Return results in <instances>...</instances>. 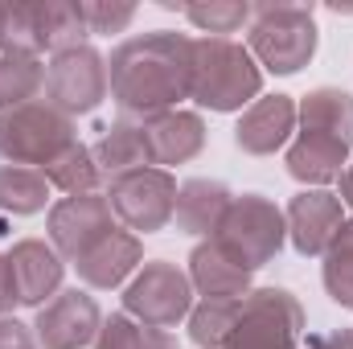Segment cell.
Instances as JSON below:
<instances>
[{
  "label": "cell",
  "mask_w": 353,
  "mask_h": 349,
  "mask_svg": "<svg viewBox=\"0 0 353 349\" xmlns=\"http://www.w3.org/2000/svg\"><path fill=\"white\" fill-rule=\"evenodd\" d=\"M321 279H325V292H329L333 304L353 308V218H345V226L337 230L333 247L325 251Z\"/></svg>",
  "instance_id": "484cf974"
},
{
  "label": "cell",
  "mask_w": 353,
  "mask_h": 349,
  "mask_svg": "<svg viewBox=\"0 0 353 349\" xmlns=\"http://www.w3.org/2000/svg\"><path fill=\"white\" fill-rule=\"evenodd\" d=\"M296 128L353 144V94L341 87H312L296 103Z\"/></svg>",
  "instance_id": "44dd1931"
},
{
  "label": "cell",
  "mask_w": 353,
  "mask_h": 349,
  "mask_svg": "<svg viewBox=\"0 0 353 349\" xmlns=\"http://www.w3.org/2000/svg\"><path fill=\"white\" fill-rule=\"evenodd\" d=\"M140 263H144L140 235H132V230L119 226L103 243H94L87 255L74 263V271H79V279H83L87 292H111V288H128V279L140 271Z\"/></svg>",
  "instance_id": "e0dca14e"
},
{
  "label": "cell",
  "mask_w": 353,
  "mask_h": 349,
  "mask_svg": "<svg viewBox=\"0 0 353 349\" xmlns=\"http://www.w3.org/2000/svg\"><path fill=\"white\" fill-rule=\"evenodd\" d=\"M0 349H37L33 325H21L17 317H0Z\"/></svg>",
  "instance_id": "f546056e"
},
{
  "label": "cell",
  "mask_w": 353,
  "mask_h": 349,
  "mask_svg": "<svg viewBox=\"0 0 353 349\" xmlns=\"http://www.w3.org/2000/svg\"><path fill=\"white\" fill-rule=\"evenodd\" d=\"M193 292L201 300H243L255 283V271H247L243 263H234L214 239H201L189 251V267H185Z\"/></svg>",
  "instance_id": "d6986e66"
},
{
  "label": "cell",
  "mask_w": 353,
  "mask_h": 349,
  "mask_svg": "<svg viewBox=\"0 0 353 349\" xmlns=\"http://www.w3.org/2000/svg\"><path fill=\"white\" fill-rule=\"evenodd\" d=\"M337 197H341L345 210H353V157H350V165H345V173H341V181H337Z\"/></svg>",
  "instance_id": "d6a6232c"
},
{
  "label": "cell",
  "mask_w": 353,
  "mask_h": 349,
  "mask_svg": "<svg viewBox=\"0 0 353 349\" xmlns=\"http://www.w3.org/2000/svg\"><path fill=\"white\" fill-rule=\"evenodd\" d=\"M50 243L66 263H79L94 243H103L111 230H119V218L107 201V193H79V197H58L46 214Z\"/></svg>",
  "instance_id": "30bf717a"
},
{
  "label": "cell",
  "mask_w": 353,
  "mask_h": 349,
  "mask_svg": "<svg viewBox=\"0 0 353 349\" xmlns=\"http://www.w3.org/2000/svg\"><path fill=\"white\" fill-rule=\"evenodd\" d=\"M304 308L288 288H251L230 321L222 349H300Z\"/></svg>",
  "instance_id": "8992f818"
},
{
  "label": "cell",
  "mask_w": 353,
  "mask_h": 349,
  "mask_svg": "<svg viewBox=\"0 0 353 349\" xmlns=\"http://www.w3.org/2000/svg\"><path fill=\"white\" fill-rule=\"evenodd\" d=\"M214 243L230 255L234 263H243L247 271H259L275 259L288 243V222L283 210L267 197V193H234L226 218L214 230Z\"/></svg>",
  "instance_id": "5b68a950"
},
{
  "label": "cell",
  "mask_w": 353,
  "mask_h": 349,
  "mask_svg": "<svg viewBox=\"0 0 353 349\" xmlns=\"http://www.w3.org/2000/svg\"><path fill=\"white\" fill-rule=\"evenodd\" d=\"M263 94V70L251 50L234 37H193V79L189 99L205 111L230 115L247 111Z\"/></svg>",
  "instance_id": "7a4b0ae2"
},
{
  "label": "cell",
  "mask_w": 353,
  "mask_h": 349,
  "mask_svg": "<svg viewBox=\"0 0 353 349\" xmlns=\"http://www.w3.org/2000/svg\"><path fill=\"white\" fill-rule=\"evenodd\" d=\"M283 222H288V243L296 247V255L325 259L337 230L345 226V206L333 189H300L288 201Z\"/></svg>",
  "instance_id": "7c38bea8"
},
{
  "label": "cell",
  "mask_w": 353,
  "mask_h": 349,
  "mask_svg": "<svg viewBox=\"0 0 353 349\" xmlns=\"http://www.w3.org/2000/svg\"><path fill=\"white\" fill-rule=\"evenodd\" d=\"M300 349H353V329H329V333H304Z\"/></svg>",
  "instance_id": "4dcf8cb0"
},
{
  "label": "cell",
  "mask_w": 353,
  "mask_h": 349,
  "mask_svg": "<svg viewBox=\"0 0 353 349\" xmlns=\"http://www.w3.org/2000/svg\"><path fill=\"white\" fill-rule=\"evenodd\" d=\"M103 329V308L87 288H62L50 304L37 308L33 337L37 349H87Z\"/></svg>",
  "instance_id": "8fae6325"
},
{
  "label": "cell",
  "mask_w": 353,
  "mask_h": 349,
  "mask_svg": "<svg viewBox=\"0 0 353 349\" xmlns=\"http://www.w3.org/2000/svg\"><path fill=\"white\" fill-rule=\"evenodd\" d=\"M4 12H8V4H0V25H4Z\"/></svg>",
  "instance_id": "836d02e7"
},
{
  "label": "cell",
  "mask_w": 353,
  "mask_h": 349,
  "mask_svg": "<svg viewBox=\"0 0 353 349\" xmlns=\"http://www.w3.org/2000/svg\"><path fill=\"white\" fill-rule=\"evenodd\" d=\"M90 152H94V165H99L103 181H111L119 173H132V169H152L148 165V148H144V128L132 115L111 119Z\"/></svg>",
  "instance_id": "ffe728a7"
},
{
  "label": "cell",
  "mask_w": 353,
  "mask_h": 349,
  "mask_svg": "<svg viewBox=\"0 0 353 349\" xmlns=\"http://www.w3.org/2000/svg\"><path fill=\"white\" fill-rule=\"evenodd\" d=\"M201 37H230L251 25V4L243 0H205V4H185L181 12Z\"/></svg>",
  "instance_id": "4316f807"
},
{
  "label": "cell",
  "mask_w": 353,
  "mask_h": 349,
  "mask_svg": "<svg viewBox=\"0 0 353 349\" xmlns=\"http://www.w3.org/2000/svg\"><path fill=\"white\" fill-rule=\"evenodd\" d=\"M12 308H21V304H17V292H12L8 259H4V251H0V317H12Z\"/></svg>",
  "instance_id": "1f68e13d"
},
{
  "label": "cell",
  "mask_w": 353,
  "mask_h": 349,
  "mask_svg": "<svg viewBox=\"0 0 353 349\" xmlns=\"http://www.w3.org/2000/svg\"><path fill=\"white\" fill-rule=\"evenodd\" d=\"M296 136V99L292 94H259L239 128H234V144L247 157H275L279 148H288Z\"/></svg>",
  "instance_id": "9a60e30c"
},
{
  "label": "cell",
  "mask_w": 353,
  "mask_h": 349,
  "mask_svg": "<svg viewBox=\"0 0 353 349\" xmlns=\"http://www.w3.org/2000/svg\"><path fill=\"white\" fill-rule=\"evenodd\" d=\"M46 99V62L29 54H0V111Z\"/></svg>",
  "instance_id": "603a6c76"
},
{
  "label": "cell",
  "mask_w": 353,
  "mask_h": 349,
  "mask_svg": "<svg viewBox=\"0 0 353 349\" xmlns=\"http://www.w3.org/2000/svg\"><path fill=\"white\" fill-rule=\"evenodd\" d=\"M94 349H181V341H176V333L140 325L128 312H111V317H103Z\"/></svg>",
  "instance_id": "d4e9b609"
},
{
  "label": "cell",
  "mask_w": 353,
  "mask_h": 349,
  "mask_svg": "<svg viewBox=\"0 0 353 349\" xmlns=\"http://www.w3.org/2000/svg\"><path fill=\"white\" fill-rule=\"evenodd\" d=\"M193 304H197V292H193L185 267L169 259H144L123 288V312L132 321L165 329V333H173L181 321H189Z\"/></svg>",
  "instance_id": "52a82bcc"
},
{
  "label": "cell",
  "mask_w": 353,
  "mask_h": 349,
  "mask_svg": "<svg viewBox=\"0 0 353 349\" xmlns=\"http://www.w3.org/2000/svg\"><path fill=\"white\" fill-rule=\"evenodd\" d=\"M239 300H197L189 312V341L197 349H222Z\"/></svg>",
  "instance_id": "83f0119b"
},
{
  "label": "cell",
  "mask_w": 353,
  "mask_h": 349,
  "mask_svg": "<svg viewBox=\"0 0 353 349\" xmlns=\"http://www.w3.org/2000/svg\"><path fill=\"white\" fill-rule=\"evenodd\" d=\"M103 99H111V74L107 58L94 46H74L62 54H50L46 62V103L66 111L70 119L90 115Z\"/></svg>",
  "instance_id": "9c48e42d"
},
{
  "label": "cell",
  "mask_w": 353,
  "mask_h": 349,
  "mask_svg": "<svg viewBox=\"0 0 353 349\" xmlns=\"http://www.w3.org/2000/svg\"><path fill=\"white\" fill-rule=\"evenodd\" d=\"M74 144H79V123L46 99L0 111V165L46 169Z\"/></svg>",
  "instance_id": "277c9868"
},
{
  "label": "cell",
  "mask_w": 353,
  "mask_h": 349,
  "mask_svg": "<svg viewBox=\"0 0 353 349\" xmlns=\"http://www.w3.org/2000/svg\"><path fill=\"white\" fill-rule=\"evenodd\" d=\"M107 74L119 115L148 119L161 111H176L189 99L193 37L176 29H148L123 37L107 58Z\"/></svg>",
  "instance_id": "6da1fadb"
},
{
  "label": "cell",
  "mask_w": 353,
  "mask_h": 349,
  "mask_svg": "<svg viewBox=\"0 0 353 349\" xmlns=\"http://www.w3.org/2000/svg\"><path fill=\"white\" fill-rule=\"evenodd\" d=\"M234 193L226 181H214V177H189L176 185V210H173V226L176 235H189V239H214L218 222L226 218Z\"/></svg>",
  "instance_id": "ac0fdd59"
},
{
  "label": "cell",
  "mask_w": 353,
  "mask_h": 349,
  "mask_svg": "<svg viewBox=\"0 0 353 349\" xmlns=\"http://www.w3.org/2000/svg\"><path fill=\"white\" fill-rule=\"evenodd\" d=\"M353 144L337 140V136H325V132H300L292 136V144L283 148V165H288V177L300 181L304 189H329L337 185L345 165H350Z\"/></svg>",
  "instance_id": "2e32d148"
},
{
  "label": "cell",
  "mask_w": 353,
  "mask_h": 349,
  "mask_svg": "<svg viewBox=\"0 0 353 349\" xmlns=\"http://www.w3.org/2000/svg\"><path fill=\"white\" fill-rule=\"evenodd\" d=\"M41 173L50 177V185L58 189V193H66V197H79V193H99L107 181L99 173V165H94V152H90L87 144L79 140L74 148H66L54 165H46Z\"/></svg>",
  "instance_id": "cb8c5ba5"
},
{
  "label": "cell",
  "mask_w": 353,
  "mask_h": 349,
  "mask_svg": "<svg viewBox=\"0 0 353 349\" xmlns=\"http://www.w3.org/2000/svg\"><path fill=\"white\" fill-rule=\"evenodd\" d=\"M8 259V275H12V292L21 308H41L62 292V275H66V259L54 251V243L46 239H21L4 251Z\"/></svg>",
  "instance_id": "4fadbf2b"
},
{
  "label": "cell",
  "mask_w": 353,
  "mask_h": 349,
  "mask_svg": "<svg viewBox=\"0 0 353 349\" xmlns=\"http://www.w3.org/2000/svg\"><path fill=\"white\" fill-rule=\"evenodd\" d=\"M144 128V148H148V165L152 169H173V165H185L193 157L205 152V119L197 111H161V115H148L140 119Z\"/></svg>",
  "instance_id": "5bb4252c"
},
{
  "label": "cell",
  "mask_w": 353,
  "mask_h": 349,
  "mask_svg": "<svg viewBox=\"0 0 353 349\" xmlns=\"http://www.w3.org/2000/svg\"><path fill=\"white\" fill-rule=\"evenodd\" d=\"M54 197V185L41 169H29V165H0V214H12V218H33L41 214Z\"/></svg>",
  "instance_id": "7402d4cb"
},
{
  "label": "cell",
  "mask_w": 353,
  "mask_h": 349,
  "mask_svg": "<svg viewBox=\"0 0 353 349\" xmlns=\"http://www.w3.org/2000/svg\"><path fill=\"white\" fill-rule=\"evenodd\" d=\"M321 46L316 29V8L312 4H251V25H247V50L259 62V70L271 74H300Z\"/></svg>",
  "instance_id": "3957f363"
},
{
  "label": "cell",
  "mask_w": 353,
  "mask_h": 349,
  "mask_svg": "<svg viewBox=\"0 0 353 349\" xmlns=\"http://www.w3.org/2000/svg\"><path fill=\"white\" fill-rule=\"evenodd\" d=\"M83 21L90 37H111L123 33L136 21V4H107V0H83Z\"/></svg>",
  "instance_id": "f1b7e54d"
},
{
  "label": "cell",
  "mask_w": 353,
  "mask_h": 349,
  "mask_svg": "<svg viewBox=\"0 0 353 349\" xmlns=\"http://www.w3.org/2000/svg\"><path fill=\"white\" fill-rule=\"evenodd\" d=\"M115 218L132 235H157L173 226L176 210V177L165 169H132L103 185Z\"/></svg>",
  "instance_id": "ba28073f"
}]
</instances>
